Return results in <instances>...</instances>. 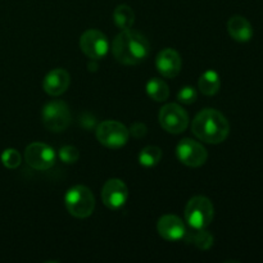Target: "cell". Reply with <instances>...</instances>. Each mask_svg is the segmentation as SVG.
<instances>
[{
  "mask_svg": "<svg viewBox=\"0 0 263 263\" xmlns=\"http://www.w3.org/2000/svg\"><path fill=\"white\" fill-rule=\"evenodd\" d=\"M112 53L116 61L125 66H136L148 58L151 53L149 41L139 31L122 30L112 43Z\"/></svg>",
  "mask_w": 263,
  "mask_h": 263,
  "instance_id": "obj_1",
  "label": "cell"
},
{
  "mask_svg": "<svg viewBox=\"0 0 263 263\" xmlns=\"http://www.w3.org/2000/svg\"><path fill=\"white\" fill-rule=\"evenodd\" d=\"M192 131L199 140L208 144H220L230 134V123L225 116L216 109H203L193 120Z\"/></svg>",
  "mask_w": 263,
  "mask_h": 263,
  "instance_id": "obj_2",
  "label": "cell"
},
{
  "mask_svg": "<svg viewBox=\"0 0 263 263\" xmlns=\"http://www.w3.org/2000/svg\"><path fill=\"white\" fill-rule=\"evenodd\" d=\"M64 202H66V208L69 215L76 218H86L94 212V194L89 187L84 186V185H76V186L71 187L67 192Z\"/></svg>",
  "mask_w": 263,
  "mask_h": 263,
  "instance_id": "obj_3",
  "label": "cell"
},
{
  "mask_svg": "<svg viewBox=\"0 0 263 263\" xmlns=\"http://www.w3.org/2000/svg\"><path fill=\"white\" fill-rule=\"evenodd\" d=\"M215 217V207L208 198L198 195L187 202L185 208V220L195 230L205 229Z\"/></svg>",
  "mask_w": 263,
  "mask_h": 263,
  "instance_id": "obj_4",
  "label": "cell"
},
{
  "mask_svg": "<svg viewBox=\"0 0 263 263\" xmlns=\"http://www.w3.org/2000/svg\"><path fill=\"white\" fill-rule=\"evenodd\" d=\"M130 131L118 121H103L97 127V139L109 149H120L127 143Z\"/></svg>",
  "mask_w": 263,
  "mask_h": 263,
  "instance_id": "obj_5",
  "label": "cell"
},
{
  "mask_svg": "<svg viewBox=\"0 0 263 263\" xmlns=\"http://www.w3.org/2000/svg\"><path fill=\"white\" fill-rule=\"evenodd\" d=\"M43 123L51 133H62L71 123V113L68 105L62 100L48 103L43 109Z\"/></svg>",
  "mask_w": 263,
  "mask_h": 263,
  "instance_id": "obj_6",
  "label": "cell"
},
{
  "mask_svg": "<svg viewBox=\"0 0 263 263\" xmlns=\"http://www.w3.org/2000/svg\"><path fill=\"white\" fill-rule=\"evenodd\" d=\"M159 123L170 134H181L189 125V116L179 104H166L159 110Z\"/></svg>",
  "mask_w": 263,
  "mask_h": 263,
  "instance_id": "obj_7",
  "label": "cell"
},
{
  "mask_svg": "<svg viewBox=\"0 0 263 263\" xmlns=\"http://www.w3.org/2000/svg\"><path fill=\"white\" fill-rule=\"evenodd\" d=\"M55 152L44 143H32L26 148L25 161L33 170L46 171L55 163Z\"/></svg>",
  "mask_w": 263,
  "mask_h": 263,
  "instance_id": "obj_8",
  "label": "cell"
},
{
  "mask_svg": "<svg viewBox=\"0 0 263 263\" xmlns=\"http://www.w3.org/2000/svg\"><path fill=\"white\" fill-rule=\"evenodd\" d=\"M80 48L91 61H98L107 55L109 43L107 36L98 30H87L80 37Z\"/></svg>",
  "mask_w": 263,
  "mask_h": 263,
  "instance_id": "obj_9",
  "label": "cell"
},
{
  "mask_svg": "<svg viewBox=\"0 0 263 263\" xmlns=\"http://www.w3.org/2000/svg\"><path fill=\"white\" fill-rule=\"evenodd\" d=\"M179 161L187 167H200L205 163L208 153L204 146L192 139H182L176 148Z\"/></svg>",
  "mask_w": 263,
  "mask_h": 263,
  "instance_id": "obj_10",
  "label": "cell"
},
{
  "mask_svg": "<svg viewBox=\"0 0 263 263\" xmlns=\"http://www.w3.org/2000/svg\"><path fill=\"white\" fill-rule=\"evenodd\" d=\"M128 198V189L120 179H110L104 184L102 190L103 203L109 210H120L126 204Z\"/></svg>",
  "mask_w": 263,
  "mask_h": 263,
  "instance_id": "obj_11",
  "label": "cell"
},
{
  "mask_svg": "<svg viewBox=\"0 0 263 263\" xmlns=\"http://www.w3.org/2000/svg\"><path fill=\"white\" fill-rule=\"evenodd\" d=\"M156 66L162 76L166 79H175L181 71V57L174 49H163L157 55Z\"/></svg>",
  "mask_w": 263,
  "mask_h": 263,
  "instance_id": "obj_12",
  "label": "cell"
},
{
  "mask_svg": "<svg viewBox=\"0 0 263 263\" xmlns=\"http://www.w3.org/2000/svg\"><path fill=\"white\" fill-rule=\"evenodd\" d=\"M157 230L158 234L168 241L181 240L186 235V228L185 223L180 217L175 215H166L159 218L157 223Z\"/></svg>",
  "mask_w": 263,
  "mask_h": 263,
  "instance_id": "obj_13",
  "label": "cell"
},
{
  "mask_svg": "<svg viewBox=\"0 0 263 263\" xmlns=\"http://www.w3.org/2000/svg\"><path fill=\"white\" fill-rule=\"evenodd\" d=\"M71 84V76L63 68L51 69L43 82L44 91L50 97H59L67 91Z\"/></svg>",
  "mask_w": 263,
  "mask_h": 263,
  "instance_id": "obj_14",
  "label": "cell"
},
{
  "mask_svg": "<svg viewBox=\"0 0 263 263\" xmlns=\"http://www.w3.org/2000/svg\"><path fill=\"white\" fill-rule=\"evenodd\" d=\"M228 31L231 37L239 43H247L253 36L251 22L243 15H233L228 22Z\"/></svg>",
  "mask_w": 263,
  "mask_h": 263,
  "instance_id": "obj_15",
  "label": "cell"
},
{
  "mask_svg": "<svg viewBox=\"0 0 263 263\" xmlns=\"http://www.w3.org/2000/svg\"><path fill=\"white\" fill-rule=\"evenodd\" d=\"M221 86V80L217 72L205 71L199 79V89L207 97L217 94Z\"/></svg>",
  "mask_w": 263,
  "mask_h": 263,
  "instance_id": "obj_16",
  "label": "cell"
},
{
  "mask_svg": "<svg viewBox=\"0 0 263 263\" xmlns=\"http://www.w3.org/2000/svg\"><path fill=\"white\" fill-rule=\"evenodd\" d=\"M113 20H115L116 26L121 30H127L133 27L135 22V13L131 9V7L126 4L118 5L113 12Z\"/></svg>",
  "mask_w": 263,
  "mask_h": 263,
  "instance_id": "obj_17",
  "label": "cell"
},
{
  "mask_svg": "<svg viewBox=\"0 0 263 263\" xmlns=\"http://www.w3.org/2000/svg\"><path fill=\"white\" fill-rule=\"evenodd\" d=\"M146 92H148L149 98L156 102H164L168 98L170 89L163 80L154 77L146 84Z\"/></svg>",
  "mask_w": 263,
  "mask_h": 263,
  "instance_id": "obj_18",
  "label": "cell"
},
{
  "mask_svg": "<svg viewBox=\"0 0 263 263\" xmlns=\"http://www.w3.org/2000/svg\"><path fill=\"white\" fill-rule=\"evenodd\" d=\"M162 158V151L161 148L154 145L145 146L143 151L139 154V162L141 166L144 167H154L156 164L159 163Z\"/></svg>",
  "mask_w": 263,
  "mask_h": 263,
  "instance_id": "obj_19",
  "label": "cell"
},
{
  "mask_svg": "<svg viewBox=\"0 0 263 263\" xmlns=\"http://www.w3.org/2000/svg\"><path fill=\"white\" fill-rule=\"evenodd\" d=\"M190 241H192L197 248L202 249V251H207V249H210L211 247L213 246L215 239H213L212 234L205 231L204 229H199V230L195 231L194 234L190 235Z\"/></svg>",
  "mask_w": 263,
  "mask_h": 263,
  "instance_id": "obj_20",
  "label": "cell"
},
{
  "mask_svg": "<svg viewBox=\"0 0 263 263\" xmlns=\"http://www.w3.org/2000/svg\"><path fill=\"white\" fill-rule=\"evenodd\" d=\"M2 162L7 168H17L21 164V154L15 149H5L2 154Z\"/></svg>",
  "mask_w": 263,
  "mask_h": 263,
  "instance_id": "obj_21",
  "label": "cell"
},
{
  "mask_svg": "<svg viewBox=\"0 0 263 263\" xmlns=\"http://www.w3.org/2000/svg\"><path fill=\"white\" fill-rule=\"evenodd\" d=\"M59 158H61L62 162L67 164L76 163L80 158V152L76 146L66 145L59 151Z\"/></svg>",
  "mask_w": 263,
  "mask_h": 263,
  "instance_id": "obj_22",
  "label": "cell"
},
{
  "mask_svg": "<svg viewBox=\"0 0 263 263\" xmlns=\"http://www.w3.org/2000/svg\"><path fill=\"white\" fill-rule=\"evenodd\" d=\"M197 98H198L197 90L192 86L182 87V89L179 91V94H177V100H179L180 103H182V104H186V105L193 104V103L197 100Z\"/></svg>",
  "mask_w": 263,
  "mask_h": 263,
  "instance_id": "obj_23",
  "label": "cell"
},
{
  "mask_svg": "<svg viewBox=\"0 0 263 263\" xmlns=\"http://www.w3.org/2000/svg\"><path fill=\"white\" fill-rule=\"evenodd\" d=\"M146 131H148V128H146V126L144 125V123H141V122L134 123V125L131 126V128H130L131 135H133L134 138H136V139L144 138V136L146 135Z\"/></svg>",
  "mask_w": 263,
  "mask_h": 263,
  "instance_id": "obj_24",
  "label": "cell"
},
{
  "mask_svg": "<svg viewBox=\"0 0 263 263\" xmlns=\"http://www.w3.org/2000/svg\"><path fill=\"white\" fill-rule=\"evenodd\" d=\"M87 67H89V69H91V71H95L97 69V63H89L87 64Z\"/></svg>",
  "mask_w": 263,
  "mask_h": 263,
  "instance_id": "obj_25",
  "label": "cell"
}]
</instances>
